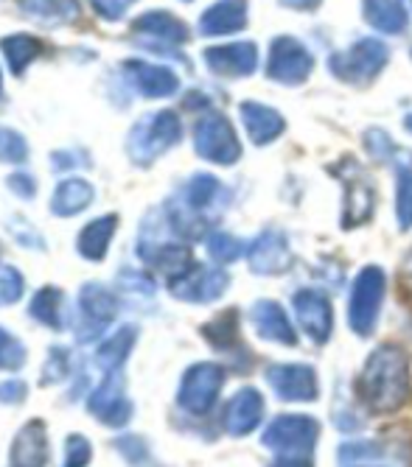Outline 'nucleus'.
<instances>
[{
	"mask_svg": "<svg viewBox=\"0 0 412 467\" xmlns=\"http://www.w3.org/2000/svg\"><path fill=\"white\" fill-rule=\"evenodd\" d=\"M362 403L376 414H393L407 406L412 395L409 358L398 345H379L367 356L359 375Z\"/></svg>",
	"mask_w": 412,
	"mask_h": 467,
	"instance_id": "nucleus-1",
	"label": "nucleus"
},
{
	"mask_svg": "<svg viewBox=\"0 0 412 467\" xmlns=\"http://www.w3.org/2000/svg\"><path fill=\"white\" fill-rule=\"evenodd\" d=\"M183 135V123L180 115L172 109H160L143 115L127 138V154L135 165H149L160 154H166L172 146L180 143Z\"/></svg>",
	"mask_w": 412,
	"mask_h": 467,
	"instance_id": "nucleus-2",
	"label": "nucleus"
},
{
	"mask_svg": "<svg viewBox=\"0 0 412 467\" xmlns=\"http://www.w3.org/2000/svg\"><path fill=\"white\" fill-rule=\"evenodd\" d=\"M163 227H166V219L160 213L146 219L141 238H138V258L149 269H154L160 275H169V280H172V277L183 275L188 266H194V254L185 244H177L163 235Z\"/></svg>",
	"mask_w": 412,
	"mask_h": 467,
	"instance_id": "nucleus-3",
	"label": "nucleus"
},
{
	"mask_svg": "<svg viewBox=\"0 0 412 467\" xmlns=\"http://www.w3.org/2000/svg\"><path fill=\"white\" fill-rule=\"evenodd\" d=\"M387 294V275L379 266H364L351 288L348 325L356 336H370L379 325V314Z\"/></svg>",
	"mask_w": 412,
	"mask_h": 467,
	"instance_id": "nucleus-4",
	"label": "nucleus"
},
{
	"mask_svg": "<svg viewBox=\"0 0 412 467\" xmlns=\"http://www.w3.org/2000/svg\"><path fill=\"white\" fill-rule=\"evenodd\" d=\"M387 62H390V51L385 42L376 36H364L356 39L351 48L328 59V70L345 84H367L385 70Z\"/></svg>",
	"mask_w": 412,
	"mask_h": 467,
	"instance_id": "nucleus-5",
	"label": "nucleus"
},
{
	"mask_svg": "<svg viewBox=\"0 0 412 467\" xmlns=\"http://www.w3.org/2000/svg\"><path fill=\"white\" fill-rule=\"evenodd\" d=\"M225 387V367L214 364V361H199L191 364L180 380V389H177V406L188 414H208L217 400L219 392Z\"/></svg>",
	"mask_w": 412,
	"mask_h": 467,
	"instance_id": "nucleus-6",
	"label": "nucleus"
},
{
	"mask_svg": "<svg viewBox=\"0 0 412 467\" xmlns=\"http://www.w3.org/2000/svg\"><path fill=\"white\" fill-rule=\"evenodd\" d=\"M320 440V422L309 414H280L275 417L261 442L275 453V456H312L314 445Z\"/></svg>",
	"mask_w": 412,
	"mask_h": 467,
	"instance_id": "nucleus-7",
	"label": "nucleus"
},
{
	"mask_svg": "<svg viewBox=\"0 0 412 467\" xmlns=\"http://www.w3.org/2000/svg\"><path fill=\"white\" fill-rule=\"evenodd\" d=\"M194 149L214 165H233L241 160V143L233 123L222 112H205L194 126Z\"/></svg>",
	"mask_w": 412,
	"mask_h": 467,
	"instance_id": "nucleus-8",
	"label": "nucleus"
},
{
	"mask_svg": "<svg viewBox=\"0 0 412 467\" xmlns=\"http://www.w3.org/2000/svg\"><path fill=\"white\" fill-rule=\"evenodd\" d=\"M118 294H112L104 283L81 285L79 294V317H76V338L81 345L96 342L107 330V325L118 317Z\"/></svg>",
	"mask_w": 412,
	"mask_h": 467,
	"instance_id": "nucleus-9",
	"label": "nucleus"
},
{
	"mask_svg": "<svg viewBox=\"0 0 412 467\" xmlns=\"http://www.w3.org/2000/svg\"><path fill=\"white\" fill-rule=\"evenodd\" d=\"M314 70V57L295 36H275L269 46L267 76L286 88H298Z\"/></svg>",
	"mask_w": 412,
	"mask_h": 467,
	"instance_id": "nucleus-10",
	"label": "nucleus"
},
{
	"mask_svg": "<svg viewBox=\"0 0 412 467\" xmlns=\"http://www.w3.org/2000/svg\"><path fill=\"white\" fill-rule=\"evenodd\" d=\"M132 31L138 36V42L143 48L154 51V54H177L180 46L188 42V28L180 17H174L172 12H146L132 23Z\"/></svg>",
	"mask_w": 412,
	"mask_h": 467,
	"instance_id": "nucleus-11",
	"label": "nucleus"
},
{
	"mask_svg": "<svg viewBox=\"0 0 412 467\" xmlns=\"http://www.w3.org/2000/svg\"><path fill=\"white\" fill-rule=\"evenodd\" d=\"M88 411L107 429H127L132 420V400L123 392V375L104 372V380L90 392Z\"/></svg>",
	"mask_w": 412,
	"mask_h": 467,
	"instance_id": "nucleus-12",
	"label": "nucleus"
},
{
	"mask_svg": "<svg viewBox=\"0 0 412 467\" xmlns=\"http://www.w3.org/2000/svg\"><path fill=\"white\" fill-rule=\"evenodd\" d=\"M264 378L280 400L312 403L320 398V378L312 364H272L264 369Z\"/></svg>",
	"mask_w": 412,
	"mask_h": 467,
	"instance_id": "nucleus-13",
	"label": "nucleus"
},
{
	"mask_svg": "<svg viewBox=\"0 0 412 467\" xmlns=\"http://www.w3.org/2000/svg\"><path fill=\"white\" fill-rule=\"evenodd\" d=\"M230 285V275L222 269H208V266H188L183 275L169 280V291L183 303H194V306H205L214 303L227 291Z\"/></svg>",
	"mask_w": 412,
	"mask_h": 467,
	"instance_id": "nucleus-14",
	"label": "nucleus"
},
{
	"mask_svg": "<svg viewBox=\"0 0 412 467\" xmlns=\"http://www.w3.org/2000/svg\"><path fill=\"white\" fill-rule=\"evenodd\" d=\"M292 308L298 317V325L303 327V333L317 345H325L328 336L334 330V311H332V300L314 288H301L292 296Z\"/></svg>",
	"mask_w": 412,
	"mask_h": 467,
	"instance_id": "nucleus-15",
	"label": "nucleus"
},
{
	"mask_svg": "<svg viewBox=\"0 0 412 467\" xmlns=\"http://www.w3.org/2000/svg\"><path fill=\"white\" fill-rule=\"evenodd\" d=\"M247 261H250V269L261 277L286 275L295 264L290 241H286L280 230H264L250 246H247Z\"/></svg>",
	"mask_w": 412,
	"mask_h": 467,
	"instance_id": "nucleus-16",
	"label": "nucleus"
},
{
	"mask_svg": "<svg viewBox=\"0 0 412 467\" xmlns=\"http://www.w3.org/2000/svg\"><path fill=\"white\" fill-rule=\"evenodd\" d=\"M208 70L225 78H244L259 67L256 42H230V46H211L202 54Z\"/></svg>",
	"mask_w": 412,
	"mask_h": 467,
	"instance_id": "nucleus-17",
	"label": "nucleus"
},
{
	"mask_svg": "<svg viewBox=\"0 0 412 467\" xmlns=\"http://www.w3.org/2000/svg\"><path fill=\"white\" fill-rule=\"evenodd\" d=\"M123 76H127V81L143 99H169L180 90V78L174 70L143 62V59L123 62Z\"/></svg>",
	"mask_w": 412,
	"mask_h": 467,
	"instance_id": "nucleus-18",
	"label": "nucleus"
},
{
	"mask_svg": "<svg viewBox=\"0 0 412 467\" xmlns=\"http://www.w3.org/2000/svg\"><path fill=\"white\" fill-rule=\"evenodd\" d=\"M264 417V398L253 387H241L225 406L222 426L230 437H247L261 426Z\"/></svg>",
	"mask_w": 412,
	"mask_h": 467,
	"instance_id": "nucleus-19",
	"label": "nucleus"
},
{
	"mask_svg": "<svg viewBox=\"0 0 412 467\" xmlns=\"http://www.w3.org/2000/svg\"><path fill=\"white\" fill-rule=\"evenodd\" d=\"M250 322L264 342H275L283 348L298 345V330H295L292 319L286 317V311L275 300H259L250 308Z\"/></svg>",
	"mask_w": 412,
	"mask_h": 467,
	"instance_id": "nucleus-20",
	"label": "nucleus"
},
{
	"mask_svg": "<svg viewBox=\"0 0 412 467\" xmlns=\"http://www.w3.org/2000/svg\"><path fill=\"white\" fill-rule=\"evenodd\" d=\"M238 115H241V123H244V130H247V138H250L256 146H269L275 143L283 130H286V123H283V115L261 101H244L238 107Z\"/></svg>",
	"mask_w": 412,
	"mask_h": 467,
	"instance_id": "nucleus-21",
	"label": "nucleus"
},
{
	"mask_svg": "<svg viewBox=\"0 0 412 467\" xmlns=\"http://www.w3.org/2000/svg\"><path fill=\"white\" fill-rule=\"evenodd\" d=\"M12 467H46L48 434L43 420H28L12 442Z\"/></svg>",
	"mask_w": 412,
	"mask_h": 467,
	"instance_id": "nucleus-22",
	"label": "nucleus"
},
{
	"mask_svg": "<svg viewBox=\"0 0 412 467\" xmlns=\"http://www.w3.org/2000/svg\"><path fill=\"white\" fill-rule=\"evenodd\" d=\"M241 28H247V0H217L199 17V34L205 36H227Z\"/></svg>",
	"mask_w": 412,
	"mask_h": 467,
	"instance_id": "nucleus-23",
	"label": "nucleus"
},
{
	"mask_svg": "<svg viewBox=\"0 0 412 467\" xmlns=\"http://www.w3.org/2000/svg\"><path fill=\"white\" fill-rule=\"evenodd\" d=\"M374 185L364 174L356 171V177L345 180V207H343V224L348 230L364 224L370 216H374Z\"/></svg>",
	"mask_w": 412,
	"mask_h": 467,
	"instance_id": "nucleus-24",
	"label": "nucleus"
},
{
	"mask_svg": "<svg viewBox=\"0 0 412 467\" xmlns=\"http://www.w3.org/2000/svg\"><path fill=\"white\" fill-rule=\"evenodd\" d=\"M362 15L376 31L390 36L404 34L409 23L404 0H362Z\"/></svg>",
	"mask_w": 412,
	"mask_h": 467,
	"instance_id": "nucleus-25",
	"label": "nucleus"
},
{
	"mask_svg": "<svg viewBox=\"0 0 412 467\" xmlns=\"http://www.w3.org/2000/svg\"><path fill=\"white\" fill-rule=\"evenodd\" d=\"M17 6L23 15H28L31 20L43 23L48 28L76 23L81 15L79 0H17Z\"/></svg>",
	"mask_w": 412,
	"mask_h": 467,
	"instance_id": "nucleus-26",
	"label": "nucleus"
},
{
	"mask_svg": "<svg viewBox=\"0 0 412 467\" xmlns=\"http://www.w3.org/2000/svg\"><path fill=\"white\" fill-rule=\"evenodd\" d=\"M93 196H96V191L88 180H79V177L62 180L54 191V199H51V213L62 216V219L79 216L81 210L90 207Z\"/></svg>",
	"mask_w": 412,
	"mask_h": 467,
	"instance_id": "nucleus-27",
	"label": "nucleus"
},
{
	"mask_svg": "<svg viewBox=\"0 0 412 467\" xmlns=\"http://www.w3.org/2000/svg\"><path fill=\"white\" fill-rule=\"evenodd\" d=\"M118 230V216L110 213V216H99L93 219L85 230L79 233L76 238V246H79V254L88 261H104L107 252H110V241Z\"/></svg>",
	"mask_w": 412,
	"mask_h": 467,
	"instance_id": "nucleus-28",
	"label": "nucleus"
},
{
	"mask_svg": "<svg viewBox=\"0 0 412 467\" xmlns=\"http://www.w3.org/2000/svg\"><path fill=\"white\" fill-rule=\"evenodd\" d=\"M28 314L51 330H65L68 322V308H65V294L54 285H46L34 294V300L28 306Z\"/></svg>",
	"mask_w": 412,
	"mask_h": 467,
	"instance_id": "nucleus-29",
	"label": "nucleus"
},
{
	"mask_svg": "<svg viewBox=\"0 0 412 467\" xmlns=\"http://www.w3.org/2000/svg\"><path fill=\"white\" fill-rule=\"evenodd\" d=\"M135 338H138V327L135 325H123L118 327L110 338L99 345L96 350V364L104 369V372H121L123 361L130 358L132 348H135Z\"/></svg>",
	"mask_w": 412,
	"mask_h": 467,
	"instance_id": "nucleus-30",
	"label": "nucleus"
},
{
	"mask_svg": "<svg viewBox=\"0 0 412 467\" xmlns=\"http://www.w3.org/2000/svg\"><path fill=\"white\" fill-rule=\"evenodd\" d=\"M396 168V216L398 227L409 230L412 227V154L401 151L393 157Z\"/></svg>",
	"mask_w": 412,
	"mask_h": 467,
	"instance_id": "nucleus-31",
	"label": "nucleus"
},
{
	"mask_svg": "<svg viewBox=\"0 0 412 467\" xmlns=\"http://www.w3.org/2000/svg\"><path fill=\"white\" fill-rule=\"evenodd\" d=\"M0 48H4V57L9 62V70L15 76H23L26 67L43 54V42L31 34H12V36H4L0 42Z\"/></svg>",
	"mask_w": 412,
	"mask_h": 467,
	"instance_id": "nucleus-32",
	"label": "nucleus"
},
{
	"mask_svg": "<svg viewBox=\"0 0 412 467\" xmlns=\"http://www.w3.org/2000/svg\"><path fill=\"white\" fill-rule=\"evenodd\" d=\"M236 317H238L236 311H225L214 322L202 327V336L208 338V345H214L217 350H225V353L238 348V319Z\"/></svg>",
	"mask_w": 412,
	"mask_h": 467,
	"instance_id": "nucleus-33",
	"label": "nucleus"
},
{
	"mask_svg": "<svg viewBox=\"0 0 412 467\" xmlns=\"http://www.w3.org/2000/svg\"><path fill=\"white\" fill-rule=\"evenodd\" d=\"M205 244H208V254H211V258H214L217 264H233V261H238L241 254L247 252L244 244H241L236 235L222 233V230H219V233H211Z\"/></svg>",
	"mask_w": 412,
	"mask_h": 467,
	"instance_id": "nucleus-34",
	"label": "nucleus"
},
{
	"mask_svg": "<svg viewBox=\"0 0 412 467\" xmlns=\"http://www.w3.org/2000/svg\"><path fill=\"white\" fill-rule=\"evenodd\" d=\"M115 448L121 451V456L127 459L132 467H160V464L152 462L149 445H146V440L138 437V434H127V437L115 440Z\"/></svg>",
	"mask_w": 412,
	"mask_h": 467,
	"instance_id": "nucleus-35",
	"label": "nucleus"
},
{
	"mask_svg": "<svg viewBox=\"0 0 412 467\" xmlns=\"http://www.w3.org/2000/svg\"><path fill=\"white\" fill-rule=\"evenodd\" d=\"M28 160V143L20 132L9 130V126H0V162H26Z\"/></svg>",
	"mask_w": 412,
	"mask_h": 467,
	"instance_id": "nucleus-36",
	"label": "nucleus"
},
{
	"mask_svg": "<svg viewBox=\"0 0 412 467\" xmlns=\"http://www.w3.org/2000/svg\"><path fill=\"white\" fill-rule=\"evenodd\" d=\"M26 364V348L17 336L0 327V369H20Z\"/></svg>",
	"mask_w": 412,
	"mask_h": 467,
	"instance_id": "nucleus-37",
	"label": "nucleus"
},
{
	"mask_svg": "<svg viewBox=\"0 0 412 467\" xmlns=\"http://www.w3.org/2000/svg\"><path fill=\"white\" fill-rule=\"evenodd\" d=\"M118 288L123 294H132V300H149V296H154L152 277H146L143 272H132V269H123L118 275Z\"/></svg>",
	"mask_w": 412,
	"mask_h": 467,
	"instance_id": "nucleus-38",
	"label": "nucleus"
},
{
	"mask_svg": "<svg viewBox=\"0 0 412 467\" xmlns=\"http://www.w3.org/2000/svg\"><path fill=\"white\" fill-rule=\"evenodd\" d=\"M68 372H70V353L65 350V348H51L48 350V361H46V367H43V384L46 387H51V384H62V380L68 378Z\"/></svg>",
	"mask_w": 412,
	"mask_h": 467,
	"instance_id": "nucleus-39",
	"label": "nucleus"
},
{
	"mask_svg": "<svg viewBox=\"0 0 412 467\" xmlns=\"http://www.w3.org/2000/svg\"><path fill=\"white\" fill-rule=\"evenodd\" d=\"M26 291V280L15 266H0V308L15 306Z\"/></svg>",
	"mask_w": 412,
	"mask_h": 467,
	"instance_id": "nucleus-40",
	"label": "nucleus"
},
{
	"mask_svg": "<svg viewBox=\"0 0 412 467\" xmlns=\"http://www.w3.org/2000/svg\"><path fill=\"white\" fill-rule=\"evenodd\" d=\"M93 459V445L88 437L81 434H70L65 440V459H62V467H88Z\"/></svg>",
	"mask_w": 412,
	"mask_h": 467,
	"instance_id": "nucleus-41",
	"label": "nucleus"
},
{
	"mask_svg": "<svg viewBox=\"0 0 412 467\" xmlns=\"http://www.w3.org/2000/svg\"><path fill=\"white\" fill-rule=\"evenodd\" d=\"M364 146H367V154L374 157V160H379V162H387V160L393 162V157L398 154V146L382 130H370L364 135Z\"/></svg>",
	"mask_w": 412,
	"mask_h": 467,
	"instance_id": "nucleus-42",
	"label": "nucleus"
},
{
	"mask_svg": "<svg viewBox=\"0 0 412 467\" xmlns=\"http://www.w3.org/2000/svg\"><path fill=\"white\" fill-rule=\"evenodd\" d=\"M88 4L104 20H121L123 15H127V9L135 4V0H88Z\"/></svg>",
	"mask_w": 412,
	"mask_h": 467,
	"instance_id": "nucleus-43",
	"label": "nucleus"
},
{
	"mask_svg": "<svg viewBox=\"0 0 412 467\" xmlns=\"http://www.w3.org/2000/svg\"><path fill=\"white\" fill-rule=\"evenodd\" d=\"M12 235H15V241L17 244H23L26 249H43L46 244H43V238H39L34 230H31V224H26L23 219H12Z\"/></svg>",
	"mask_w": 412,
	"mask_h": 467,
	"instance_id": "nucleus-44",
	"label": "nucleus"
},
{
	"mask_svg": "<svg viewBox=\"0 0 412 467\" xmlns=\"http://www.w3.org/2000/svg\"><path fill=\"white\" fill-rule=\"evenodd\" d=\"M26 395H28V387L23 380H4V384H0V403L15 406V403H23Z\"/></svg>",
	"mask_w": 412,
	"mask_h": 467,
	"instance_id": "nucleus-45",
	"label": "nucleus"
},
{
	"mask_svg": "<svg viewBox=\"0 0 412 467\" xmlns=\"http://www.w3.org/2000/svg\"><path fill=\"white\" fill-rule=\"evenodd\" d=\"M374 456H379V451H376V445H345V448H340V462H362V459H374Z\"/></svg>",
	"mask_w": 412,
	"mask_h": 467,
	"instance_id": "nucleus-46",
	"label": "nucleus"
},
{
	"mask_svg": "<svg viewBox=\"0 0 412 467\" xmlns=\"http://www.w3.org/2000/svg\"><path fill=\"white\" fill-rule=\"evenodd\" d=\"M9 188H12V193H17L20 199H31V196L37 193V182H34L31 174H12V177H9Z\"/></svg>",
	"mask_w": 412,
	"mask_h": 467,
	"instance_id": "nucleus-47",
	"label": "nucleus"
},
{
	"mask_svg": "<svg viewBox=\"0 0 412 467\" xmlns=\"http://www.w3.org/2000/svg\"><path fill=\"white\" fill-rule=\"evenodd\" d=\"M272 467H314V462H312V456L295 453V456H275Z\"/></svg>",
	"mask_w": 412,
	"mask_h": 467,
	"instance_id": "nucleus-48",
	"label": "nucleus"
},
{
	"mask_svg": "<svg viewBox=\"0 0 412 467\" xmlns=\"http://www.w3.org/2000/svg\"><path fill=\"white\" fill-rule=\"evenodd\" d=\"M280 6L295 9V12H312L320 6V0H280Z\"/></svg>",
	"mask_w": 412,
	"mask_h": 467,
	"instance_id": "nucleus-49",
	"label": "nucleus"
},
{
	"mask_svg": "<svg viewBox=\"0 0 412 467\" xmlns=\"http://www.w3.org/2000/svg\"><path fill=\"white\" fill-rule=\"evenodd\" d=\"M401 272H404V283L412 288V249H409V254L404 258V269H401Z\"/></svg>",
	"mask_w": 412,
	"mask_h": 467,
	"instance_id": "nucleus-50",
	"label": "nucleus"
},
{
	"mask_svg": "<svg viewBox=\"0 0 412 467\" xmlns=\"http://www.w3.org/2000/svg\"><path fill=\"white\" fill-rule=\"evenodd\" d=\"M404 130L412 132V112H407V118H404Z\"/></svg>",
	"mask_w": 412,
	"mask_h": 467,
	"instance_id": "nucleus-51",
	"label": "nucleus"
},
{
	"mask_svg": "<svg viewBox=\"0 0 412 467\" xmlns=\"http://www.w3.org/2000/svg\"><path fill=\"white\" fill-rule=\"evenodd\" d=\"M0 96H4V76H0Z\"/></svg>",
	"mask_w": 412,
	"mask_h": 467,
	"instance_id": "nucleus-52",
	"label": "nucleus"
},
{
	"mask_svg": "<svg viewBox=\"0 0 412 467\" xmlns=\"http://www.w3.org/2000/svg\"><path fill=\"white\" fill-rule=\"evenodd\" d=\"M364 467H370V464H364Z\"/></svg>",
	"mask_w": 412,
	"mask_h": 467,
	"instance_id": "nucleus-53",
	"label": "nucleus"
},
{
	"mask_svg": "<svg viewBox=\"0 0 412 467\" xmlns=\"http://www.w3.org/2000/svg\"><path fill=\"white\" fill-rule=\"evenodd\" d=\"M409 4H412V0H409Z\"/></svg>",
	"mask_w": 412,
	"mask_h": 467,
	"instance_id": "nucleus-54",
	"label": "nucleus"
}]
</instances>
